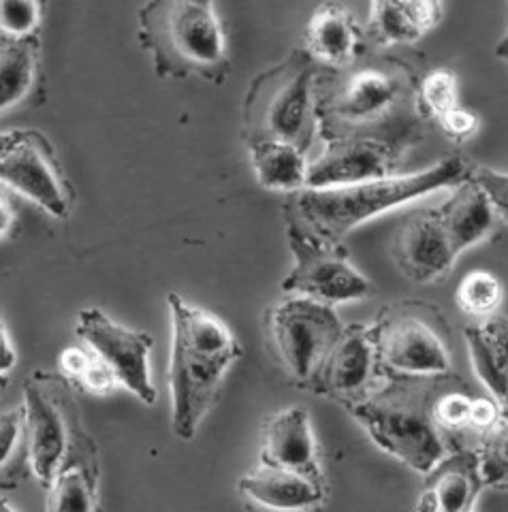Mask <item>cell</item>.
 <instances>
[{
    "label": "cell",
    "instance_id": "6da1fadb",
    "mask_svg": "<svg viewBox=\"0 0 508 512\" xmlns=\"http://www.w3.org/2000/svg\"><path fill=\"white\" fill-rule=\"evenodd\" d=\"M419 79L410 64L385 52H363L344 69H321L316 77V118L321 139L419 137Z\"/></svg>",
    "mask_w": 508,
    "mask_h": 512
},
{
    "label": "cell",
    "instance_id": "7a4b0ae2",
    "mask_svg": "<svg viewBox=\"0 0 508 512\" xmlns=\"http://www.w3.org/2000/svg\"><path fill=\"white\" fill-rule=\"evenodd\" d=\"M171 310V427L182 440H193L218 397L229 367L242 357V346L222 320L193 306L178 293L167 297Z\"/></svg>",
    "mask_w": 508,
    "mask_h": 512
},
{
    "label": "cell",
    "instance_id": "3957f363",
    "mask_svg": "<svg viewBox=\"0 0 508 512\" xmlns=\"http://www.w3.org/2000/svg\"><path fill=\"white\" fill-rule=\"evenodd\" d=\"M470 169L459 156H447L436 165L412 175H389L357 184L304 188L295 192L284 214L319 235L327 242L340 244L363 222H368L393 207L423 199L442 188H453L468 178Z\"/></svg>",
    "mask_w": 508,
    "mask_h": 512
},
{
    "label": "cell",
    "instance_id": "277c9868",
    "mask_svg": "<svg viewBox=\"0 0 508 512\" xmlns=\"http://www.w3.org/2000/svg\"><path fill=\"white\" fill-rule=\"evenodd\" d=\"M137 18L139 43L158 77L227 82L231 60L214 0H148Z\"/></svg>",
    "mask_w": 508,
    "mask_h": 512
},
{
    "label": "cell",
    "instance_id": "5b68a950",
    "mask_svg": "<svg viewBox=\"0 0 508 512\" xmlns=\"http://www.w3.org/2000/svg\"><path fill=\"white\" fill-rule=\"evenodd\" d=\"M432 382L393 378L385 389L344 406L380 451L423 476L444 457L447 444L432 412L436 397L425 395Z\"/></svg>",
    "mask_w": 508,
    "mask_h": 512
},
{
    "label": "cell",
    "instance_id": "8992f818",
    "mask_svg": "<svg viewBox=\"0 0 508 512\" xmlns=\"http://www.w3.org/2000/svg\"><path fill=\"white\" fill-rule=\"evenodd\" d=\"M319 71V64L301 47L254 77L242 111L244 141L276 139L308 152L319 135L314 96Z\"/></svg>",
    "mask_w": 508,
    "mask_h": 512
},
{
    "label": "cell",
    "instance_id": "52a82bcc",
    "mask_svg": "<svg viewBox=\"0 0 508 512\" xmlns=\"http://www.w3.org/2000/svg\"><path fill=\"white\" fill-rule=\"evenodd\" d=\"M383 378L442 380L453 370L449 320L434 303L404 299L383 306L370 325Z\"/></svg>",
    "mask_w": 508,
    "mask_h": 512
},
{
    "label": "cell",
    "instance_id": "ba28073f",
    "mask_svg": "<svg viewBox=\"0 0 508 512\" xmlns=\"http://www.w3.org/2000/svg\"><path fill=\"white\" fill-rule=\"evenodd\" d=\"M26 455L39 485L50 489L84 427L65 374L35 372L24 382Z\"/></svg>",
    "mask_w": 508,
    "mask_h": 512
},
{
    "label": "cell",
    "instance_id": "9c48e42d",
    "mask_svg": "<svg viewBox=\"0 0 508 512\" xmlns=\"http://www.w3.org/2000/svg\"><path fill=\"white\" fill-rule=\"evenodd\" d=\"M265 329L284 370L295 384L308 391L344 333L333 306L304 295L289 297L269 308Z\"/></svg>",
    "mask_w": 508,
    "mask_h": 512
},
{
    "label": "cell",
    "instance_id": "30bf717a",
    "mask_svg": "<svg viewBox=\"0 0 508 512\" xmlns=\"http://www.w3.org/2000/svg\"><path fill=\"white\" fill-rule=\"evenodd\" d=\"M287 216V244L293 254L291 274L282 280V291L304 295L340 306L361 301L374 293V284L348 259L346 250L310 233L304 224Z\"/></svg>",
    "mask_w": 508,
    "mask_h": 512
},
{
    "label": "cell",
    "instance_id": "8fae6325",
    "mask_svg": "<svg viewBox=\"0 0 508 512\" xmlns=\"http://www.w3.org/2000/svg\"><path fill=\"white\" fill-rule=\"evenodd\" d=\"M3 186L37 203L43 212L65 220L71 214V188L54 146L35 128H11L0 139Z\"/></svg>",
    "mask_w": 508,
    "mask_h": 512
},
{
    "label": "cell",
    "instance_id": "7c38bea8",
    "mask_svg": "<svg viewBox=\"0 0 508 512\" xmlns=\"http://www.w3.org/2000/svg\"><path fill=\"white\" fill-rule=\"evenodd\" d=\"M75 333L111 365L124 389H129L146 406L156 404L158 391L150 376L152 335L118 325L99 308H84L77 314Z\"/></svg>",
    "mask_w": 508,
    "mask_h": 512
},
{
    "label": "cell",
    "instance_id": "4fadbf2b",
    "mask_svg": "<svg viewBox=\"0 0 508 512\" xmlns=\"http://www.w3.org/2000/svg\"><path fill=\"white\" fill-rule=\"evenodd\" d=\"M410 148L408 141L342 137L325 141L323 154L308 167V188L389 178Z\"/></svg>",
    "mask_w": 508,
    "mask_h": 512
},
{
    "label": "cell",
    "instance_id": "5bb4252c",
    "mask_svg": "<svg viewBox=\"0 0 508 512\" xmlns=\"http://www.w3.org/2000/svg\"><path fill=\"white\" fill-rule=\"evenodd\" d=\"M391 256L404 278L430 284L451 274L459 252L438 210H417L395 229Z\"/></svg>",
    "mask_w": 508,
    "mask_h": 512
},
{
    "label": "cell",
    "instance_id": "9a60e30c",
    "mask_svg": "<svg viewBox=\"0 0 508 512\" xmlns=\"http://www.w3.org/2000/svg\"><path fill=\"white\" fill-rule=\"evenodd\" d=\"M378 378H383V374L378 367L370 325H348L310 391L346 406L376 391Z\"/></svg>",
    "mask_w": 508,
    "mask_h": 512
},
{
    "label": "cell",
    "instance_id": "2e32d148",
    "mask_svg": "<svg viewBox=\"0 0 508 512\" xmlns=\"http://www.w3.org/2000/svg\"><path fill=\"white\" fill-rule=\"evenodd\" d=\"M259 461L325 483L323 459L308 410L293 406L267 416L261 429Z\"/></svg>",
    "mask_w": 508,
    "mask_h": 512
},
{
    "label": "cell",
    "instance_id": "e0dca14e",
    "mask_svg": "<svg viewBox=\"0 0 508 512\" xmlns=\"http://www.w3.org/2000/svg\"><path fill=\"white\" fill-rule=\"evenodd\" d=\"M304 50L321 69H344L365 52V30L340 0H325L304 28Z\"/></svg>",
    "mask_w": 508,
    "mask_h": 512
},
{
    "label": "cell",
    "instance_id": "ac0fdd59",
    "mask_svg": "<svg viewBox=\"0 0 508 512\" xmlns=\"http://www.w3.org/2000/svg\"><path fill=\"white\" fill-rule=\"evenodd\" d=\"M485 487L479 453L462 448L449 457H442L425 474L417 510L427 512H468Z\"/></svg>",
    "mask_w": 508,
    "mask_h": 512
},
{
    "label": "cell",
    "instance_id": "d6986e66",
    "mask_svg": "<svg viewBox=\"0 0 508 512\" xmlns=\"http://www.w3.org/2000/svg\"><path fill=\"white\" fill-rule=\"evenodd\" d=\"M442 20V0H372L365 28L376 50L410 45L423 39Z\"/></svg>",
    "mask_w": 508,
    "mask_h": 512
},
{
    "label": "cell",
    "instance_id": "ffe728a7",
    "mask_svg": "<svg viewBox=\"0 0 508 512\" xmlns=\"http://www.w3.org/2000/svg\"><path fill=\"white\" fill-rule=\"evenodd\" d=\"M99 478L101 472L97 444H94L84 429L73 442L67 459L62 461L52 487L47 489V510H97Z\"/></svg>",
    "mask_w": 508,
    "mask_h": 512
},
{
    "label": "cell",
    "instance_id": "44dd1931",
    "mask_svg": "<svg viewBox=\"0 0 508 512\" xmlns=\"http://www.w3.org/2000/svg\"><path fill=\"white\" fill-rule=\"evenodd\" d=\"M240 491L248 500L274 510H308L325 502L327 485L276 466L261 463L242 480Z\"/></svg>",
    "mask_w": 508,
    "mask_h": 512
},
{
    "label": "cell",
    "instance_id": "7402d4cb",
    "mask_svg": "<svg viewBox=\"0 0 508 512\" xmlns=\"http://www.w3.org/2000/svg\"><path fill=\"white\" fill-rule=\"evenodd\" d=\"M436 210L459 254L481 244L496 231L500 222L485 192L470 180V173L464 182L453 186L449 199Z\"/></svg>",
    "mask_w": 508,
    "mask_h": 512
},
{
    "label": "cell",
    "instance_id": "603a6c76",
    "mask_svg": "<svg viewBox=\"0 0 508 512\" xmlns=\"http://www.w3.org/2000/svg\"><path fill=\"white\" fill-rule=\"evenodd\" d=\"M474 374L500 404L508 402V316L494 314L464 329Z\"/></svg>",
    "mask_w": 508,
    "mask_h": 512
},
{
    "label": "cell",
    "instance_id": "cb8c5ba5",
    "mask_svg": "<svg viewBox=\"0 0 508 512\" xmlns=\"http://www.w3.org/2000/svg\"><path fill=\"white\" fill-rule=\"evenodd\" d=\"M254 178L267 190L299 192L308 188L306 152L293 143L259 139L246 143Z\"/></svg>",
    "mask_w": 508,
    "mask_h": 512
},
{
    "label": "cell",
    "instance_id": "d4e9b609",
    "mask_svg": "<svg viewBox=\"0 0 508 512\" xmlns=\"http://www.w3.org/2000/svg\"><path fill=\"white\" fill-rule=\"evenodd\" d=\"M39 64V35L24 39L0 37V109L3 114L33 94L39 79Z\"/></svg>",
    "mask_w": 508,
    "mask_h": 512
},
{
    "label": "cell",
    "instance_id": "484cf974",
    "mask_svg": "<svg viewBox=\"0 0 508 512\" xmlns=\"http://www.w3.org/2000/svg\"><path fill=\"white\" fill-rule=\"evenodd\" d=\"M502 299L504 288L500 280L483 269L470 271L457 286V306L474 318H489L498 314Z\"/></svg>",
    "mask_w": 508,
    "mask_h": 512
},
{
    "label": "cell",
    "instance_id": "4316f807",
    "mask_svg": "<svg viewBox=\"0 0 508 512\" xmlns=\"http://www.w3.org/2000/svg\"><path fill=\"white\" fill-rule=\"evenodd\" d=\"M459 105L457 75L451 69H432L419 79L417 109L423 120H440Z\"/></svg>",
    "mask_w": 508,
    "mask_h": 512
},
{
    "label": "cell",
    "instance_id": "83f0119b",
    "mask_svg": "<svg viewBox=\"0 0 508 512\" xmlns=\"http://www.w3.org/2000/svg\"><path fill=\"white\" fill-rule=\"evenodd\" d=\"M476 453L481 459L485 487L508 489V419L485 431Z\"/></svg>",
    "mask_w": 508,
    "mask_h": 512
},
{
    "label": "cell",
    "instance_id": "f1b7e54d",
    "mask_svg": "<svg viewBox=\"0 0 508 512\" xmlns=\"http://www.w3.org/2000/svg\"><path fill=\"white\" fill-rule=\"evenodd\" d=\"M45 0H0V37L24 39L39 35Z\"/></svg>",
    "mask_w": 508,
    "mask_h": 512
},
{
    "label": "cell",
    "instance_id": "f546056e",
    "mask_svg": "<svg viewBox=\"0 0 508 512\" xmlns=\"http://www.w3.org/2000/svg\"><path fill=\"white\" fill-rule=\"evenodd\" d=\"M470 410L472 397L462 391L438 393L432 404L434 419L442 427V431H459L470 427Z\"/></svg>",
    "mask_w": 508,
    "mask_h": 512
},
{
    "label": "cell",
    "instance_id": "4dcf8cb0",
    "mask_svg": "<svg viewBox=\"0 0 508 512\" xmlns=\"http://www.w3.org/2000/svg\"><path fill=\"white\" fill-rule=\"evenodd\" d=\"M20 442H26V412L24 404L0 414V470L7 472L15 463Z\"/></svg>",
    "mask_w": 508,
    "mask_h": 512
},
{
    "label": "cell",
    "instance_id": "1f68e13d",
    "mask_svg": "<svg viewBox=\"0 0 508 512\" xmlns=\"http://www.w3.org/2000/svg\"><path fill=\"white\" fill-rule=\"evenodd\" d=\"M470 180L485 192L498 220L508 224V173L491 167H476L470 169Z\"/></svg>",
    "mask_w": 508,
    "mask_h": 512
},
{
    "label": "cell",
    "instance_id": "d6a6232c",
    "mask_svg": "<svg viewBox=\"0 0 508 512\" xmlns=\"http://www.w3.org/2000/svg\"><path fill=\"white\" fill-rule=\"evenodd\" d=\"M75 384L79 389H84L94 395H109L120 382H118L116 372L111 370V365L105 359H101L97 352H94L82 378H79Z\"/></svg>",
    "mask_w": 508,
    "mask_h": 512
},
{
    "label": "cell",
    "instance_id": "836d02e7",
    "mask_svg": "<svg viewBox=\"0 0 508 512\" xmlns=\"http://www.w3.org/2000/svg\"><path fill=\"white\" fill-rule=\"evenodd\" d=\"M438 124L447 137L455 141H466L476 133V128H479V118H476L472 111L457 105L451 111H447V114L438 120Z\"/></svg>",
    "mask_w": 508,
    "mask_h": 512
},
{
    "label": "cell",
    "instance_id": "e575fe53",
    "mask_svg": "<svg viewBox=\"0 0 508 512\" xmlns=\"http://www.w3.org/2000/svg\"><path fill=\"white\" fill-rule=\"evenodd\" d=\"M502 421V404L496 397H472L470 410V427L479 429L481 434L489 431Z\"/></svg>",
    "mask_w": 508,
    "mask_h": 512
},
{
    "label": "cell",
    "instance_id": "d590c367",
    "mask_svg": "<svg viewBox=\"0 0 508 512\" xmlns=\"http://www.w3.org/2000/svg\"><path fill=\"white\" fill-rule=\"evenodd\" d=\"M92 355H94V350H92V352H86L84 348H79V346H69V348H65V350L60 352V357H58L60 372L65 374V378H67L71 384H75L79 378H82V374H84V370L88 367Z\"/></svg>",
    "mask_w": 508,
    "mask_h": 512
},
{
    "label": "cell",
    "instance_id": "8d00e7d4",
    "mask_svg": "<svg viewBox=\"0 0 508 512\" xmlns=\"http://www.w3.org/2000/svg\"><path fill=\"white\" fill-rule=\"evenodd\" d=\"M15 361H18V352H15V346L11 344V338H9V329L3 323V361H0V372H3V380L9 378V372H11V367L15 365Z\"/></svg>",
    "mask_w": 508,
    "mask_h": 512
},
{
    "label": "cell",
    "instance_id": "74e56055",
    "mask_svg": "<svg viewBox=\"0 0 508 512\" xmlns=\"http://www.w3.org/2000/svg\"><path fill=\"white\" fill-rule=\"evenodd\" d=\"M0 233H3V239L9 237V227L15 222V212H11V205L7 199V192H3V199H0Z\"/></svg>",
    "mask_w": 508,
    "mask_h": 512
},
{
    "label": "cell",
    "instance_id": "f35d334b",
    "mask_svg": "<svg viewBox=\"0 0 508 512\" xmlns=\"http://www.w3.org/2000/svg\"><path fill=\"white\" fill-rule=\"evenodd\" d=\"M494 54H496L498 60H502V62L506 64V67H508V28H506V32H504V37L496 43Z\"/></svg>",
    "mask_w": 508,
    "mask_h": 512
},
{
    "label": "cell",
    "instance_id": "ab89813d",
    "mask_svg": "<svg viewBox=\"0 0 508 512\" xmlns=\"http://www.w3.org/2000/svg\"><path fill=\"white\" fill-rule=\"evenodd\" d=\"M502 419H508V402L502 404Z\"/></svg>",
    "mask_w": 508,
    "mask_h": 512
}]
</instances>
